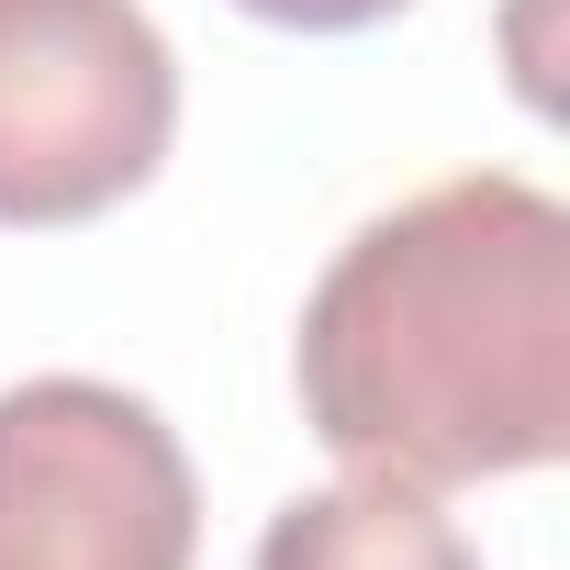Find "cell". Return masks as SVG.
Masks as SVG:
<instances>
[{
    "instance_id": "obj_2",
    "label": "cell",
    "mask_w": 570,
    "mask_h": 570,
    "mask_svg": "<svg viewBox=\"0 0 570 570\" xmlns=\"http://www.w3.org/2000/svg\"><path fill=\"white\" fill-rule=\"evenodd\" d=\"M179 57L146 0H0V224H90L157 179Z\"/></svg>"
},
{
    "instance_id": "obj_4",
    "label": "cell",
    "mask_w": 570,
    "mask_h": 570,
    "mask_svg": "<svg viewBox=\"0 0 570 570\" xmlns=\"http://www.w3.org/2000/svg\"><path fill=\"white\" fill-rule=\"evenodd\" d=\"M246 570H481V548L436 514V492H403V481L358 470L336 492L279 503Z\"/></svg>"
},
{
    "instance_id": "obj_3",
    "label": "cell",
    "mask_w": 570,
    "mask_h": 570,
    "mask_svg": "<svg viewBox=\"0 0 570 570\" xmlns=\"http://www.w3.org/2000/svg\"><path fill=\"white\" fill-rule=\"evenodd\" d=\"M202 481L168 414L124 381L0 392V570H190Z\"/></svg>"
},
{
    "instance_id": "obj_5",
    "label": "cell",
    "mask_w": 570,
    "mask_h": 570,
    "mask_svg": "<svg viewBox=\"0 0 570 570\" xmlns=\"http://www.w3.org/2000/svg\"><path fill=\"white\" fill-rule=\"evenodd\" d=\"M257 23H292V35H358V23H392L403 0H235Z\"/></svg>"
},
{
    "instance_id": "obj_1",
    "label": "cell",
    "mask_w": 570,
    "mask_h": 570,
    "mask_svg": "<svg viewBox=\"0 0 570 570\" xmlns=\"http://www.w3.org/2000/svg\"><path fill=\"white\" fill-rule=\"evenodd\" d=\"M303 425L403 492L514 481L570 448V213L514 168L358 224L292 336Z\"/></svg>"
}]
</instances>
